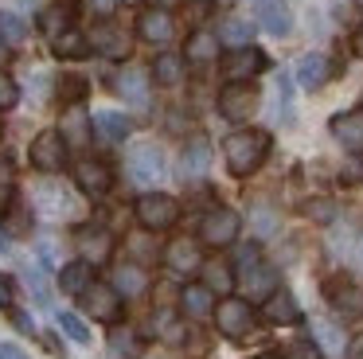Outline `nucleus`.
Masks as SVG:
<instances>
[{
  "mask_svg": "<svg viewBox=\"0 0 363 359\" xmlns=\"http://www.w3.org/2000/svg\"><path fill=\"white\" fill-rule=\"evenodd\" d=\"M359 262H363V246H359Z\"/></svg>",
  "mask_w": 363,
  "mask_h": 359,
  "instance_id": "052dcab7",
  "label": "nucleus"
},
{
  "mask_svg": "<svg viewBox=\"0 0 363 359\" xmlns=\"http://www.w3.org/2000/svg\"><path fill=\"white\" fill-rule=\"evenodd\" d=\"M94 129H98V137L102 140H125L129 137V117L125 114H118V109H98L94 114Z\"/></svg>",
  "mask_w": 363,
  "mask_h": 359,
  "instance_id": "c85d7f7f",
  "label": "nucleus"
},
{
  "mask_svg": "<svg viewBox=\"0 0 363 359\" xmlns=\"http://www.w3.org/2000/svg\"><path fill=\"white\" fill-rule=\"evenodd\" d=\"M238 231H242V219L230 207H215V211H207L203 223H199V242L211 246V250H223L238 238Z\"/></svg>",
  "mask_w": 363,
  "mask_h": 359,
  "instance_id": "7ed1b4c3",
  "label": "nucleus"
},
{
  "mask_svg": "<svg viewBox=\"0 0 363 359\" xmlns=\"http://www.w3.org/2000/svg\"><path fill=\"white\" fill-rule=\"evenodd\" d=\"M347 351H352V359H363V332L355 336L352 343H347Z\"/></svg>",
  "mask_w": 363,
  "mask_h": 359,
  "instance_id": "603ef678",
  "label": "nucleus"
},
{
  "mask_svg": "<svg viewBox=\"0 0 363 359\" xmlns=\"http://www.w3.org/2000/svg\"><path fill=\"white\" fill-rule=\"evenodd\" d=\"M340 184H347V187L363 184V153H355L352 160H344V168H340Z\"/></svg>",
  "mask_w": 363,
  "mask_h": 359,
  "instance_id": "ea45409f",
  "label": "nucleus"
},
{
  "mask_svg": "<svg viewBox=\"0 0 363 359\" xmlns=\"http://www.w3.org/2000/svg\"><path fill=\"white\" fill-rule=\"evenodd\" d=\"M82 304H86V312L94 320H102V324H118L121 320V293L113 285H106V281H94V285L82 293Z\"/></svg>",
  "mask_w": 363,
  "mask_h": 359,
  "instance_id": "6e6552de",
  "label": "nucleus"
},
{
  "mask_svg": "<svg viewBox=\"0 0 363 359\" xmlns=\"http://www.w3.org/2000/svg\"><path fill=\"white\" fill-rule=\"evenodd\" d=\"M219 114L227 121H250L258 114V86L254 82H227L219 94Z\"/></svg>",
  "mask_w": 363,
  "mask_h": 359,
  "instance_id": "20e7f679",
  "label": "nucleus"
},
{
  "mask_svg": "<svg viewBox=\"0 0 363 359\" xmlns=\"http://www.w3.org/2000/svg\"><path fill=\"white\" fill-rule=\"evenodd\" d=\"M59 285H63V293L82 297L90 285H94V265H90L86 258H79V262L63 265V273H59Z\"/></svg>",
  "mask_w": 363,
  "mask_h": 359,
  "instance_id": "4be33fe9",
  "label": "nucleus"
},
{
  "mask_svg": "<svg viewBox=\"0 0 363 359\" xmlns=\"http://www.w3.org/2000/svg\"><path fill=\"white\" fill-rule=\"evenodd\" d=\"M12 187H16V172H12V164L0 156V203H12Z\"/></svg>",
  "mask_w": 363,
  "mask_h": 359,
  "instance_id": "a18cd8bd",
  "label": "nucleus"
},
{
  "mask_svg": "<svg viewBox=\"0 0 363 359\" xmlns=\"http://www.w3.org/2000/svg\"><path fill=\"white\" fill-rule=\"evenodd\" d=\"M129 176L145 187L160 184V180H164V153H160L157 145H149V140L133 145L129 148Z\"/></svg>",
  "mask_w": 363,
  "mask_h": 359,
  "instance_id": "0eeeda50",
  "label": "nucleus"
},
{
  "mask_svg": "<svg viewBox=\"0 0 363 359\" xmlns=\"http://www.w3.org/2000/svg\"><path fill=\"white\" fill-rule=\"evenodd\" d=\"M184 59L196 62V67L215 62V59H219V35H211V31H191L188 47H184Z\"/></svg>",
  "mask_w": 363,
  "mask_h": 359,
  "instance_id": "b1692460",
  "label": "nucleus"
},
{
  "mask_svg": "<svg viewBox=\"0 0 363 359\" xmlns=\"http://www.w3.org/2000/svg\"><path fill=\"white\" fill-rule=\"evenodd\" d=\"M16 328H20V332H32V320H28L24 312H16Z\"/></svg>",
  "mask_w": 363,
  "mask_h": 359,
  "instance_id": "5fc2aeb1",
  "label": "nucleus"
},
{
  "mask_svg": "<svg viewBox=\"0 0 363 359\" xmlns=\"http://www.w3.org/2000/svg\"><path fill=\"white\" fill-rule=\"evenodd\" d=\"M51 51H55L59 59H82V55L90 51V39L82 35V31H71V28H67L63 35L51 39Z\"/></svg>",
  "mask_w": 363,
  "mask_h": 359,
  "instance_id": "2f4dec72",
  "label": "nucleus"
},
{
  "mask_svg": "<svg viewBox=\"0 0 363 359\" xmlns=\"http://www.w3.org/2000/svg\"><path fill=\"white\" fill-rule=\"evenodd\" d=\"M74 242H79L82 258H86L90 265L106 262V258H110V250H113V234L106 231V226H82V231L74 234Z\"/></svg>",
  "mask_w": 363,
  "mask_h": 359,
  "instance_id": "4468645a",
  "label": "nucleus"
},
{
  "mask_svg": "<svg viewBox=\"0 0 363 359\" xmlns=\"http://www.w3.org/2000/svg\"><path fill=\"white\" fill-rule=\"evenodd\" d=\"M9 47L12 43H4V39H0V62H9Z\"/></svg>",
  "mask_w": 363,
  "mask_h": 359,
  "instance_id": "6e6d98bb",
  "label": "nucleus"
},
{
  "mask_svg": "<svg viewBox=\"0 0 363 359\" xmlns=\"http://www.w3.org/2000/svg\"><path fill=\"white\" fill-rule=\"evenodd\" d=\"M86 4H90V8H98V12L106 16V12H110V8H113V0H86Z\"/></svg>",
  "mask_w": 363,
  "mask_h": 359,
  "instance_id": "864d4df0",
  "label": "nucleus"
},
{
  "mask_svg": "<svg viewBox=\"0 0 363 359\" xmlns=\"http://www.w3.org/2000/svg\"><path fill=\"white\" fill-rule=\"evenodd\" d=\"M242 285L250 297H274L277 293V270H269L266 262H254L242 270Z\"/></svg>",
  "mask_w": 363,
  "mask_h": 359,
  "instance_id": "412c9836",
  "label": "nucleus"
},
{
  "mask_svg": "<svg viewBox=\"0 0 363 359\" xmlns=\"http://www.w3.org/2000/svg\"><path fill=\"white\" fill-rule=\"evenodd\" d=\"M355 4H359V8H363V0H355Z\"/></svg>",
  "mask_w": 363,
  "mask_h": 359,
  "instance_id": "e2e57ef3",
  "label": "nucleus"
},
{
  "mask_svg": "<svg viewBox=\"0 0 363 359\" xmlns=\"http://www.w3.org/2000/svg\"><path fill=\"white\" fill-rule=\"evenodd\" d=\"M118 94L129 101V106L145 109V106H149V74H145V70H137V67H125L118 74Z\"/></svg>",
  "mask_w": 363,
  "mask_h": 359,
  "instance_id": "a211bd4d",
  "label": "nucleus"
},
{
  "mask_svg": "<svg viewBox=\"0 0 363 359\" xmlns=\"http://www.w3.org/2000/svg\"><path fill=\"white\" fill-rule=\"evenodd\" d=\"M121 4H133V0H121Z\"/></svg>",
  "mask_w": 363,
  "mask_h": 359,
  "instance_id": "680f3d73",
  "label": "nucleus"
},
{
  "mask_svg": "<svg viewBox=\"0 0 363 359\" xmlns=\"http://www.w3.org/2000/svg\"><path fill=\"white\" fill-rule=\"evenodd\" d=\"M258 20H262V28H266L269 35H289V28H293L289 8H285L281 0H262V4H258Z\"/></svg>",
  "mask_w": 363,
  "mask_h": 359,
  "instance_id": "cd10ccee",
  "label": "nucleus"
},
{
  "mask_svg": "<svg viewBox=\"0 0 363 359\" xmlns=\"http://www.w3.org/2000/svg\"><path fill=\"white\" fill-rule=\"evenodd\" d=\"M152 74H157L160 86H176L184 74V59H176V55H160L157 67H152Z\"/></svg>",
  "mask_w": 363,
  "mask_h": 359,
  "instance_id": "c9c22d12",
  "label": "nucleus"
},
{
  "mask_svg": "<svg viewBox=\"0 0 363 359\" xmlns=\"http://www.w3.org/2000/svg\"><path fill=\"white\" fill-rule=\"evenodd\" d=\"M0 359H28V355L16 348V343H0Z\"/></svg>",
  "mask_w": 363,
  "mask_h": 359,
  "instance_id": "3c124183",
  "label": "nucleus"
},
{
  "mask_svg": "<svg viewBox=\"0 0 363 359\" xmlns=\"http://www.w3.org/2000/svg\"><path fill=\"white\" fill-rule=\"evenodd\" d=\"M28 289H32V297H35V304H48L51 301V289H48V281H43V273L35 270V265H28Z\"/></svg>",
  "mask_w": 363,
  "mask_h": 359,
  "instance_id": "a19ab883",
  "label": "nucleus"
},
{
  "mask_svg": "<svg viewBox=\"0 0 363 359\" xmlns=\"http://www.w3.org/2000/svg\"><path fill=\"white\" fill-rule=\"evenodd\" d=\"M258 359H281V355H274V351H266V355H258Z\"/></svg>",
  "mask_w": 363,
  "mask_h": 359,
  "instance_id": "bf43d9fd",
  "label": "nucleus"
},
{
  "mask_svg": "<svg viewBox=\"0 0 363 359\" xmlns=\"http://www.w3.org/2000/svg\"><path fill=\"white\" fill-rule=\"evenodd\" d=\"M332 137L352 153H363V109H347V114L332 117Z\"/></svg>",
  "mask_w": 363,
  "mask_h": 359,
  "instance_id": "2eb2a0df",
  "label": "nucleus"
},
{
  "mask_svg": "<svg viewBox=\"0 0 363 359\" xmlns=\"http://www.w3.org/2000/svg\"><path fill=\"white\" fill-rule=\"evenodd\" d=\"M254 231H258L262 238H266V234H274L277 231V215L269 207H254Z\"/></svg>",
  "mask_w": 363,
  "mask_h": 359,
  "instance_id": "de8ad7c7",
  "label": "nucleus"
},
{
  "mask_svg": "<svg viewBox=\"0 0 363 359\" xmlns=\"http://www.w3.org/2000/svg\"><path fill=\"white\" fill-rule=\"evenodd\" d=\"M207 168H211V145H207L203 137H196L180 156V176L184 180H199Z\"/></svg>",
  "mask_w": 363,
  "mask_h": 359,
  "instance_id": "6ab92c4d",
  "label": "nucleus"
},
{
  "mask_svg": "<svg viewBox=\"0 0 363 359\" xmlns=\"http://www.w3.org/2000/svg\"><path fill=\"white\" fill-rule=\"evenodd\" d=\"M250 35H254V28L246 20H227L223 23V39H227L230 47H250Z\"/></svg>",
  "mask_w": 363,
  "mask_h": 359,
  "instance_id": "4c0bfd02",
  "label": "nucleus"
},
{
  "mask_svg": "<svg viewBox=\"0 0 363 359\" xmlns=\"http://www.w3.org/2000/svg\"><path fill=\"white\" fill-rule=\"evenodd\" d=\"M152 332H157L164 343H184L188 340V324H184L176 312H168V309H160L157 316H152Z\"/></svg>",
  "mask_w": 363,
  "mask_h": 359,
  "instance_id": "c756f323",
  "label": "nucleus"
},
{
  "mask_svg": "<svg viewBox=\"0 0 363 359\" xmlns=\"http://www.w3.org/2000/svg\"><path fill=\"white\" fill-rule=\"evenodd\" d=\"M172 4H180V0H157V8H172Z\"/></svg>",
  "mask_w": 363,
  "mask_h": 359,
  "instance_id": "13d9d810",
  "label": "nucleus"
},
{
  "mask_svg": "<svg viewBox=\"0 0 363 359\" xmlns=\"http://www.w3.org/2000/svg\"><path fill=\"white\" fill-rule=\"evenodd\" d=\"M90 43H94V51L106 55V59H125L129 55V35L118 28V23H98L94 35H90Z\"/></svg>",
  "mask_w": 363,
  "mask_h": 359,
  "instance_id": "dca6fc26",
  "label": "nucleus"
},
{
  "mask_svg": "<svg viewBox=\"0 0 363 359\" xmlns=\"http://www.w3.org/2000/svg\"><path fill=\"white\" fill-rule=\"evenodd\" d=\"M0 309H12V281L0 273Z\"/></svg>",
  "mask_w": 363,
  "mask_h": 359,
  "instance_id": "8fccbe9b",
  "label": "nucleus"
},
{
  "mask_svg": "<svg viewBox=\"0 0 363 359\" xmlns=\"http://www.w3.org/2000/svg\"><path fill=\"white\" fill-rule=\"evenodd\" d=\"M35 207L51 219H71L74 211H79V203H74V195L59 184H35Z\"/></svg>",
  "mask_w": 363,
  "mask_h": 359,
  "instance_id": "f8f14e48",
  "label": "nucleus"
},
{
  "mask_svg": "<svg viewBox=\"0 0 363 359\" xmlns=\"http://www.w3.org/2000/svg\"><path fill=\"white\" fill-rule=\"evenodd\" d=\"M332 78V62L324 59V55H305V59L297 62V82L305 86V90H320L324 82Z\"/></svg>",
  "mask_w": 363,
  "mask_h": 359,
  "instance_id": "aec40b11",
  "label": "nucleus"
},
{
  "mask_svg": "<svg viewBox=\"0 0 363 359\" xmlns=\"http://www.w3.org/2000/svg\"><path fill=\"white\" fill-rule=\"evenodd\" d=\"M258 70H266V55H262L258 47H235V51L227 55V62H223V74H227L230 82H250Z\"/></svg>",
  "mask_w": 363,
  "mask_h": 359,
  "instance_id": "9b49d317",
  "label": "nucleus"
},
{
  "mask_svg": "<svg viewBox=\"0 0 363 359\" xmlns=\"http://www.w3.org/2000/svg\"><path fill=\"white\" fill-rule=\"evenodd\" d=\"M285 359H320V348H316L313 340H293L289 351H285Z\"/></svg>",
  "mask_w": 363,
  "mask_h": 359,
  "instance_id": "09e8293b",
  "label": "nucleus"
},
{
  "mask_svg": "<svg viewBox=\"0 0 363 359\" xmlns=\"http://www.w3.org/2000/svg\"><path fill=\"white\" fill-rule=\"evenodd\" d=\"M24 35H28V23L20 20V16L0 12V39H4V43H20Z\"/></svg>",
  "mask_w": 363,
  "mask_h": 359,
  "instance_id": "e433bc0d",
  "label": "nucleus"
},
{
  "mask_svg": "<svg viewBox=\"0 0 363 359\" xmlns=\"http://www.w3.org/2000/svg\"><path fill=\"white\" fill-rule=\"evenodd\" d=\"M74 184H79V192H86V195H94V199H102V195L113 187V172H110V164H102V160H94V156H86V160L74 164Z\"/></svg>",
  "mask_w": 363,
  "mask_h": 359,
  "instance_id": "9d476101",
  "label": "nucleus"
},
{
  "mask_svg": "<svg viewBox=\"0 0 363 359\" xmlns=\"http://www.w3.org/2000/svg\"><path fill=\"white\" fill-rule=\"evenodd\" d=\"M324 297H328V304L336 309V316L363 320V289L359 285H352V281H344V277H332L328 285H324Z\"/></svg>",
  "mask_w": 363,
  "mask_h": 359,
  "instance_id": "1a4fd4ad",
  "label": "nucleus"
},
{
  "mask_svg": "<svg viewBox=\"0 0 363 359\" xmlns=\"http://www.w3.org/2000/svg\"><path fill=\"white\" fill-rule=\"evenodd\" d=\"M59 94H63L67 101H79L82 94H86V78H79V74H67L63 82H59Z\"/></svg>",
  "mask_w": 363,
  "mask_h": 359,
  "instance_id": "49530a36",
  "label": "nucleus"
},
{
  "mask_svg": "<svg viewBox=\"0 0 363 359\" xmlns=\"http://www.w3.org/2000/svg\"><path fill=\"white\" fill-rule=\"evenodd\" d=\"M305 215L316 219V223H332V219H336V203L332 199H313V203H305Z\"/></svg>",
  "mask_w": 363,
  "mask_h": 359,
  "instance_id": "79ce46f5",
  "label": "nucleus"
},
{
  "mask_svg": "<svg viewBox=\"0 0 363 359\" xmlns=\"http://www.w3.org/2000/svg\"><path fill=\"white\" fill-rule=\"evenodd\" d=\"M355 51H359V55H363V28H359V31H355Z\"/></svg>",
  "mask_w": 363,
  "mask_h": 359,
  "instance_id": "4d7b16f0",
  "label": "nucleus"
},
{
  "mask_svg": "<svg viewBox=\"0 0 363 359\" xmlns=\"http://www.w3.org/2000/svg\"><path fill=\"white\" fill-rule=\"evenodd\" d=\"M28 156H32V168H40L51 176V172H59L67 164V137L59 129H43L40 137L32 140Z\"/></svg>",
  "mask_w": 363,
  "mask_h": 359,
  "instance_id": "423d86ee",
  "label": "nucleus"
},
{
  "mask_svg": "<svg viewBox=\"0 0 363 359\" xmlns=\"http://www.w3.org/2000/svg\"><path fill=\"white\" fill-rule=\"evenodd\" d=\"M133 211H137V223H141L145 231H168V226H176V219H180V203L164 192L141 195Z\"/></svg>",
  "mask_w": 363,
  "mask_h": 359,
  "instance_id": "f03ea898",
  "label": "nucleus"
},
{
  "mask_svg": "<svg viewBox=\"0 0 363 359\" xmlns=\"http://www.w3.org/2000/svg\"><path fill=\"white\" fill-rule=\"evenodd\" d=\"M110 351H113V359H141L145 355V343H141V336H137L133 328H113Z\"/></svg>",
  "mask_w": 363,
  "mask_h": 359,
  "instance_id": "7c9ffc66",
  "label": "nucleus"
},
{
  "mask_svg": "<svg viewBox=\"0 0 363 359\" xmlns=\"http://www.w3.org/2000/svg\"><path fill=\"white\" fill-rule=\"evenodd\" d=\"M164 262L172 265L176 273H196V270H203V254H199V246H196L191 238H176V242H168Z\"/></svg>",
  "mask_w": 363,
  "mask_h": 359,
  "instance_id": "f3484780",
  "label": "nucleus"
},
{
  "mask_svg": "<svg viewBox=\"0 0 363 359\" xmlns=\"http://www.w3.org/2000/svg\"><path fill=\"white\" fill-rule=\"evenodd\" d=\"M262 316H266L269 324H293V320H301V309H297V301H293V293L277 289L274 297H266V304H262Z\"/></svg>",
  "mask_w": 363,
  "mask_h": 359,
  "instance_id": "5701e85b",
  "label": "nucleus"
},
{
  "mask_svg": "<svg viewBox=\"0 0 363 359\" xmlns=\"http://www.w3.org/2000/svg\"><path fill=\"white\" fill-rule=\"evenodd\" d=\"M180 309H184V316H211L215 312V293L207 285H188L180 293Z\"/></svg>",
  "mask_w": 363,
  "mask_h": 359,
  "instance_id": "bb28decb",
  "label": "nucleus"
},
{
  "mask_svg": "<svg viewBox=\"0 0 363 359\" xmlns=\"http://www.w3.org/2000/svg\"><path fill=\"white\" fill-rule=\"evenodd\" d=\"M145 285H149V273H145L137 262H125V265L113 270V289H118L121 297H141Z\"/></svg>",
  "mask_w": 363,
  "mask_h": 359,
  "instance_id": "a878e982",
  "label": "nucleus"
},
{
  "mask_svg": "<svg viewBox=\"0 0 363 359\" xmlns=\"http://www.w3.org/2000/svg\"><path fill=\"white\" fill-rule=\"evenodd\" d=\"M313 336L328 355H340V351H344V332H340L336 324H328V320H313Z\"/></svg>",
  "mask_w": 363,
  "mask_h": 359,
  "instance_id": "72a5a7b5",
  "label": "nucleus"
},
{
  "mask_svg": "<svg viewBox=\"0 0 363 359\" xmlns=\"http://www.w3.org/2000/svg\"><path fill=\"white\" fill-rule=\"evenodd\" d=\"M59 328H63V332L71 336L74 343H90V328L82 324V320L74 316V312H59Z\"/></svg>",
  "mask_w": 363,
  "mask_h": 359,
  "instance_id": "58836bf2",
  "label": "nucleus"
},
{
  "mask_svg": "<svg viewBox=\"0 0 363 359\" xmlns=\"http://www.w3.org/2000/svg\"><path fill=\"white\" fill-rule=\"evenodd\" d=\"M90 129H94V117H86V109L74 101V106L63 114V129H59V133L67 137V145H86Z\"/></svg>",
  "mask_w": 363,
  "mask_h": 359,
  "instance_id": "393cba45",
  "label": "nucleus"
},
{
  "mask_svg": "<svg viewBox=\"0 0 363 359\" xmlns=\"http://www.w3.org/2000/svg\"><path fill=\"white\" fill-rule=\"evenodd\" d=\"M203 285L211 293H230L235 289V270L227 262H203Z\"/></svg>",
  "mask_w": 363,
  "mask_h": 359,
  "instance_id": "473e14b6",
  "label": "nucleus"
},
{
  "mask_svg": "<svg viewBox=\"0 0 363 359\" xmlns=\"http://www.w3.org/2000/svg\"><path fill=\"white\" fill-rule=\"evenodd\" d=\"M137 31H141L145 43H168L176 35V20L168 16V8H145L137 16Z\"/></svg>",
  "mask_w": 363,
  "mask_h": 359,
  "instance_id": "ddd939ff",
  "label": "nucleus"
},
{
  "mask_svg": "<svg viewBox=\"0 0 363 359\" xmlns=\"http://www.w3.org/2000/svg\"><path fill=\"white\" fill-rule=\"evenodd\" d=\"M4 231L9 234L32 231V207H28V203H9V211H4Z\"/></svg>",
  "mask_w": 363,
  "mask_h": 359,
  "instance_id": "f704fd0d",
  "label": "nucleus"
},
{
  "mask_svg": "<svg viewBox=\"0 0 363 359\" xmlns=\"http://www.w3.org/2000/svg\"><path fill=\"white\" fill-rule=\"evenodd\" d=\"M223 156H227V168L235 176H250V172L262 168V160L269 156V133L262 129H238L227 137L223 145Z\"/></svg>",
  "mask_w": 363,
  "mask_h": 359,
  "instance_id": "f257e3e1",
  "label": "nucleus"
},
{
  "mask_svg": "<svg viewBox=\"0 0 363 359\" xmlns=\"http://www.w3.org/2000/svg\"><path fill=\"white\" fill-rule=\"evenodd\" d=\"M43 31H51V39L67 31V8H48L43 12Z\"/></svg>",
  "mask_w": 363,
  "mask_h": 359,
  "instance_id": "37998d69",
  "label": "nucleus"
},
{
  "mask_svg": "<svg viewBox=\"0 0 363 359\" xmlns=\"http://www.w3.org/2000/svg\"><path fill=\"white\" fill-rule=\"evenodd\" d=\"M215 324H219V332L227 336V340H242V336L254 328L250 301H242V297H227V301H219L215 304Z\"/></svg>",
  "mask_w": 363,
  "mask_h": 359,
  "instance_id": "39448f33",
  "label": "nucleus"
},
{
  "mask_svg": "<svg viewBox=\"0 0 363 359\" xmlns=\"http://www.w3.org/2000/svg\"><path fill=\"white\" fill-rule=\"evenodd\" d=\"M16 101H20V86L12 82V74L0 70V109H12Z\"/></svg>",
  "mask_w": 363,
  "mask_h": 359,
  "instance_id": "c03bdc74",
  "label": "nucleus"
}]
</instances>
